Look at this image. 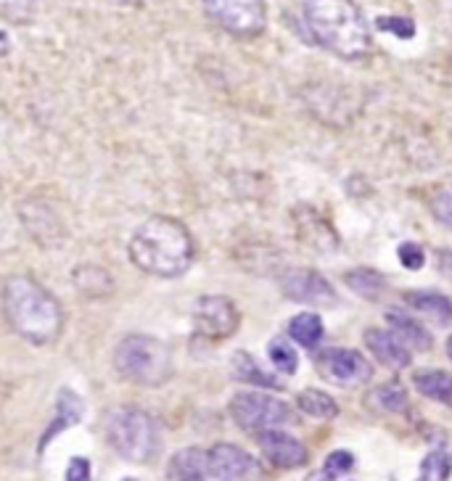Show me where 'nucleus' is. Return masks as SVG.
<instances>
[{"instance_id": "1", "label": "nucleus", "mask_w": 452, "mask_h": 481, "mask_svg": "<svg viewBox=\"0 0 452 481\" xmlns=\"http://www.w3.org/2000/svg\"><path fill=\"white\" fill-rule=\"evenodd\" d=\"M127 255L130 262L146 276L180 278L191 270L196 246L191 230L177 217L154 215L133 230L127 241Z\"/></svg>"}, {"instance_id": "2", "label": "nucleus", "mask_w": 452, "mask_h": 481, "mask_svg": "<svg viewBox=\"0 0 452 481\" xmlns=\"http://www.w3.org/2000/svg\"><path fill=\"white\" fill-rule=\"evenodd\" d=\"M0 307L16 336L35 346H48L64 331L58 299L32 276H11L0 288Z\"/></svg>"}, {"instance_id": "3", "label": "nucleus", "mask_w": 452, "mask_h": 481, "mask_svg": "<svg viewBox=\"0 0 452 481\" xmlns=\"http://www.w3.org/2000/svg\"><path fill=\"white\" fill-rule=\"evenodd\" d=\"M302 19L312 40L334 56L355 61L370 51V27L355 0H305Z\"/></svg>"}, {"instance_id": "4", "label": "nucleus", "mask_w": 452, "mask_h": 481, "mask_svg": "<svg viewBox=\"0 0 452 481\" xmlns=\"http://www.w3.org/2000/svg\"><path fill=\"white\" fill-rule=\"evenodd\" d=\"M114 370L130 384L162 386L172 376L170 346L148 334H130L114 349Z\"/></svg>"}, {"instance_id": "5", "label": "nucleus", "mask_w": 452, "mask_h": 481, "mask_svg": "<svg viewBox=\"0 0 452 481\" xmlns=\"http://www.w3.org/2000/svg\"><path fill=\"white\" fill-rule=\"evenodd\" d=\"M104 431H106V439L114 453L130 463H151L162 447L159 426L138 407L112 410L106 416Z\"/></svg>"}, {"instance_id": "6", "label": "nucleus", "mask_w": 452, "mask_h": 481, "mask_svg": "<svg viewBox=\"0 0 452 481\" xmlns=\"http://www.w3.org/2000/svg\"><path fill=\"white\" fill-rule=\"evenodd\" d=\"M230 418L236 421L238 428L249 434L283 428L294 421L291 407L283 399H276L265 392H238L230 399Z\"/></svg>"}, {"instance_id": "7", "label": "nucleus", "mask_w": 452, "mask_h": 481, "mask_svg": "<svg viewBox=\"0 0 452 481\" xmlns=\"http://www.w3.org/2000/svg\"><path fill=\"white\" fill-rule=\"evenodd\" d=\"M204 11L217 27L241 40H252L267 27L265 0H204Z\"/></svg>"}, {"instance_id": "8", "label": "nucleus", "mask_w": 452, "mask_h": 481, "mask_svg": "<svg viewBox=\"0 0 452 481\" xmlns=\"http://www.w3.org/2000/svg\"><path fill=\"white\" fill-rule=\"evenodd\" d=\"M191 320H194L196 336L206 341H223L230 339L238 331L241 312L233 299L220 296V294H209V296H198L194 312H191Z\"/></svg>"}, {"instance_id": "9", "label": "nucleus", "mask_w": 452, "mask_h": 481, "mask_svg": "<svg viewBox=\"0 0 452 481\" xmlns=\"http://www.w3.org/2000/svg\"><path fill=\"white\" fill-rule=\"evenodd\" d=\"M281 291L286 299L310 307H336L339 294L312 267H288L281 276Z\"/></svg>"}, {"instance_id": "10", "label": "nucleus", "mask_w": 452, "mask_h": 481, "mask_svg": "<svg viewBox=\"0 0 452 481\" xmlns=\"http://www.w3.org/2000/svg\"><path fill=\"white\" fill-rule=\"evenodd\" d=\"M317 373L341 389L360 386L370 378V366L357 349H344V346H328L317 355Z\"/></svg>"}, {"instance_id": "11", "label": "nucleus", "mask_w": 452, "mask_h": 481, "mask_svg": "<svg viewBox=\"0 0 452 481\" xmlns=\"http://www.w3.org/2000/svg\"><path fill=\"white\" fill-rule=\"evenodd\" d=\"M206 463H209V476H217L223 481L252 479L259 471L252 455L227 442H220L212 450H206Z\"/></svg>"}, {"instance_id": "12", "label": "nucleus", "mask_w": 452, "mask_h": 481, "mask_svg": "<svg viewBox=\"0 0 452 481\" xmlns=\"http://www.w3.org/2000/svg\"><path fill=\"white\" fill-rule=\"evenodd\" d=\"M259 439V447H262V455L276 466V468H299L307 463V450L305 445L286 434L281 428H273V431H262L256 434Z\"/></svg>"}, {"instance_id": "13", "label": "nucleus", "mask_w": 452, "mask_h": 481, "mask_svg": "<svg viewBox=\"0 0 452 481\" xmlns=\"http://www.w3.org/2000/svg\"><path fill=\"white\" fill-rule=\"evenodd\" d=\"M366 344L370 349V355L384 366V368L392 370H402L410 366L413 360V352L397 339L392 331H381V328H367L366 331Z\"/></svg>"}, {"instance_id": "14", "label": "nucleus", "mask_w": 452, "mask_h": 481, "mask_svg": "<svg viewBox=\"0 0 452 481\" xmlns=\"http://www.w3.org/2000/svg\"><path fill=\"white\" fill-rule=\"evenodd\" d=\"M387 323H389V331L410 352H426V349H431V334L426 331L418 320H413L410 315H405L402 310H389L387 312Z\"/></svg>"}, {"instance_id": "15", "label": "nucleus", "mask_w": 452, "mask_h": 481, "mask_svg": "<svg viewBox=\"0 0 452 481\" xmlns=\"http://www.w3.org/2000/svg\"><path fill=\"white\" fill-rule=\"evenodd\" d=\"M170 481H206L209 479V463L206 453L198 447H186L180 453L172 455L170 468H167Z\"/></svg>"}, {"instance_id": "16", "label": "nucleus", "mask_w": 452, "mask_h": 481, "mask_svg": "<svg viewBox=\"0 0 452 481\" xmlns=\"http://www.w3.org/2000/svg\"><path fill=\"white\" fill-rule=\"evenodd\" d=\"M407 305L418 310L424 317L434 320L437 326H450L452 323V302L439 291H407L405 294Z\"/></svg>"}, {"instance_id": "17", "label": "nucleus", "mask_w": 452, "mask_h": 481, "mask_svg": "<svg viewBox=\"0 0 452 481\" xmlns=\"http://www.w3.org/2000/svg\"><path fill=\"white\" fill-rule=\"evenodd\" d=\"M413 386L426 399H434V402H442V405L452 407V373L437 368L416 370L413 373Z\"/></svg>"}, {"instance_id": "18", "label": "nucleus", "mask_w": 452, "mask_h": 481, "mask_svg": "<svg viewBox=\"0 0 452 481\" xmlns=\"http://www.w3.org/2000/svg\"><path fill=\"white\" fill-rule=\"evenodd\" d=\"M230 373L236 381L249 384V386H259V389H281V381L276 376H270L262 366H256V360L246 352H236L230 360Z\"/></svg>"}, {"instance_id": "19", "label": "nucleus", "mask_w": 452, "mask_h": 481, "mask_svg": "<svg viewBox=\"0 0 452 481\" xmlns=\"http://www.w3.org/2000/svg\"><path fill=\"white\" fill-rule=\"evenodd\" d=\"M288 336L305 349H315L323 341V320L315 312H299L288 323Z\"/></svg>"}, {"instance_id": "20", "label": "nucleus", "mask_w": 452, "mask_h": 481, "mask_svg": "<svg viewBox=\"0 0 452 481\" xmlns=\"http://www.w3.org/2000/svg\"><path fill=\"white\" fill-rule=\"evenodd\" d=\"M344 281H347V286H349L357 296H363V299H367V302H376V299L387 291V281H384V276H381V273H376V270H367V267L349 270V273L344 276Z\"/></svg>"}, {"instance_id": "21", "label": "nucleus", "mask_w": 452, "mask_h": 481, "mask_svg": "<svg viewBox=\"0 0 452 481\" xmlns=\"http://www.w3.org/2000/svg\"><path fill=\"white\" fill-rule=\"evenodd\" d=\"M296 405H299L302 413H307L312 418H320V421H331V418L339 416L336 399L331 395H326V392H320V389H305V392H299Z\"/></svg>"}, {"instance_id": "22", "label": "nucleus", "mask_w": 452, "mask_h": 481, "mask_svg": "<svg viewBox=\"0 0 452 481\" xmlns=\"http://www.w3.org/2000/svg\"><path fill=\"white\" fill-rule=\"evenodd\" d=\"M367 402L376 407V410H381V413H405L407 410V392L392 381V384H381V386H376L370 395H367Z\"/></svg>"}, {"instance_id": "23", "label": "nucleus", "mask_w": 452, "mask_h": 481, "mask_svg": "<svg viewBox=\"0 0 452 481\" xmlns=\"http://www.w3.org/2000/svg\"><path fill=\"white\" fill-rule=\"evenodd\" d=\"M80 418H83V402H80V396L75 395L72 389H64V392L58 395V421L56 426L48 431L45 442H48L56 431H64V428L77 424Z\"/></svg>"}, {"instance_id": "24", "label": "nucleus", "mask_w": 452, "mask_h": 481, "mask_svg": "<svg viewBox=\"0 0 452 481\" xmlns=\"http://www.w3.org/2000/svg\"><path fill=\"white\" fill-rule=\"evenodd\" d=\"M452 474V457L447 450H431L421 463V474L416 481H447Z\"/></svg>"}, {"instance_id": "25", "label": "nucleus", "mask_w": 452, "mask_h": 481, "mask_svg": "<svg viewBox=\"0 0 452 481\" xmlns=\"http://www.w3.org/2000/svg\"><path fill=\"white\" fill-rule=\"evenodd\" d=\"M37 16V0H0V19L8 25H32Z\"/></svg>"}, {"instance_id": "26", "label": "nucleus", "mask_w": 452, "mask_h": 481, "mask_svg": "<svg viewBox=\"0 0 452 481\" xmlns=\"http://www.w3.org/2000/svg\"><path fill=\"white\" fill-rule=\"evenodd\" d=\"M352 466H355V457L352 453H347V450H336V453H331L326 457V463H323V468L317 471V474H312L310 481H336L341 476H347L349 471H352Z\"/></svg>"}, {"instance_id": "27", "label": "nucleus", "mask_w": 452, "mask_h": 481, "mask_svg": "<svg viewBox=\"0 0 452 481\" xmlns=\"http://www.w3.org/2000/svg\"><path fill=\"white\" fill-rule=\"evenodd\" d=\"M267 357H270V363H273L276 368L281 370L283 376H294L296 368H299V355H296V349H294L286 339L270 341V346H267Z\"/></svg>"}, {"instance_id": "28", "label": "nucleus", "mask_w": 452, "mask_h": 481, "mask_svg": "<svg viewBox=\"0 0 452 481\" xmlns=\"http://www.w3.org/2000/svg\"><path fill=\"white\" fill-rule=\"evenodd\" d=\"M431 212L442 225L452 230V185H442L431 194Z\"/></svg>"}, {"instance_id": "29", "label": "nucleus", "mask_w": 452, "mask_h": 481, "mask_svg": "<svg viewBox=\"0 0 452 481\" xmlns=\"http://www.w3.org/2000/svg\"><path fill=\"white\" fill-rule=\"evenodd\" d=\"M397 255H399L402 267H407V270H421V267L426 265L424 249H421L418 244H402Z\"/></svg>"}, {"instance_id": "30", "label": "nucleus", "mask_w": 452, "mask_h": 481, "mask_svg": "<svg viewBox=\"0 0 452 481\" xmlns=\"http://www.w3.org/2000/svg\"><path fill=\"white\" fill-rule=\"evenodd\" d=\"M66 481H93V471H90V460L87 457H72L66 466Z\"/></svg>"}, {"instance_id": "31", "label": "nucleus", "mask_w": 452, "mask_h": 481, "mask_svg": "<svg viewBox=\"0 0 452 481\" xmlns=\"http://www.w3.org/2000/svg\"><path fill=\"white\" fill-rule=\"evenodd\" d=\"M378 27L389 29V32H395L397 37H405V40L416 35V27H413V22H410V19H397V16L378 19Z\"/></svg>"}, {"instance_id": "32", "label": "nucleus", "mask_w": 452, "mask_h": 481, "mask_svg": "<svg viewBox=\"0 0 452 481\" xmlns=\"http://www.w3.org/2000/svg\"><path fill=\"white\" fill-rule=\"evenodd\" d=\"M116 5H141L143 0H112Z\"/></svg>"}, {"instance_id": "33", "label": "nucleus", "mask_w": 452, "mask_h": 481, "mask_svg": "<svg viewBox=\"0 0 452 481\" xmlns=\"http://www.w3.org/2000/svg\"><path fill=\"white\" fill-rule=\"evenodd\" d=\"M447 357H450V360H452V336H450V339H447Z\"/></svg>"}]
</instances>
